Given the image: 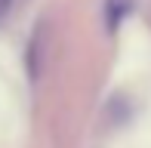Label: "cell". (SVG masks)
<instances>
[{
  "mask_svg": "<svg viewBox=\"0 0 151 148\" xmlns=\"http://www.w3.org/2000/svg\"><path fill=\"white\" fill-rule=\"evenodd\" d=\"M9 3H12V0H0V12H3L6 6H9Z\"/></svg>",
  "mask_w": 151,
  "mask_h": 148,
  "instance_id": "6da1fadb",
  "label": "cell"
}]
</instances>
